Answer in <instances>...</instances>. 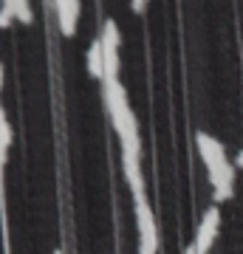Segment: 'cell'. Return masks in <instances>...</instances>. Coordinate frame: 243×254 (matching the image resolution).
<instances>
[{
  "instance_id": "1",
  "label": "cell",
  "mask_w": 243,
  "mask_h": 254,
  "mask_svg": "<svg viewBox=\"0 0 243 254\" xmlns=\"http://www.w3.org/2000/svg\"><path fill=\"white\" fill-rule=\"evenodd\" d=\"M102 96H105V108H108L110 125L116 130L119 141H122V153L125 155H142V141H139V125L130 105H127V93L119 79H105L102 82Z\"/></svg>"
},
{
  "instance_id": "2",
  "label": "cell",
  "mask_w": 243,
  "mask_h": 254,
  "mask_svg": "<svg viewBox=\"0 0 243 254\" xmlns=\"http://www.w3.org/2000/svg\"><path fill=\"white\" fill-rule=\"evenodd\" d=\"M195 144H198V153L207 164V173H209V184H212V190H215V198L218 200H229L232 195V187H235V167L229 164L226 158V150L224 144L212 138L209 133L198 130L195 133Z\"/></svg>"
},
{
  "instance_id": "3",
  "label": "cell",
  "mask_w": 243,
  "mask_h": 254,
  "mask_svg": "<svg viewBox=\"0 0 243 254\" xmlns=\"http://www.w3.org/2000/svg\"><path fill=\"white\" fill-rule=\"evenodd\" d=\"M136 226H139V254H159V229L147 198L136 200Z\"/></svg>"
},
{
  "instance_id": "4",
  "label": "cell",
  "mask_w": 243,
  "mask_h": 254,
  "mask_svg": "<svg viewBox=\"0 0 243 254\" xmlns=\"http://www.w3.org/2000/svg\"><path fill=\"white\" fill-rule=\"evenodd\" d=\"M218 226H221V212L212 206L204 212V220H201L198 232H195V240H192L195 254H209V249H212V243L218 237Z\"/></svg>"
},
{
  "instance_id": "5",
  "label": "cell",
  "mask_w": 243,
  "mask_h": 254,
  "mask_svg": "<svg viewBox=\"0 0 243 254\" xmlns=\"http://www.w3.org/2000/svg\"><path fill=\"white\" fill-rule=\"evenodd\" d=\"M80 3L77 0H57L54 11H57V23H60V31L65 37L77 34V23H80Z\"/></svg>"
},
{
  "instance_id": "6",
  "label": "cell",
  "mask_w": 243,
  "mask_h": 254,
  "mask_svg": "<svg viewBox=\"0 0 243 254\" xmlns=\"http://www.w3.org/2000/svg\"><path fill=\"white\" fill-rule=\"evenodd\" d=\"M142 155H125L122 153V170H125V178H127V187L133 192V198H147L144 195V175H142V164H139Z\"/></svg>"
},
{
  "instance_id": "7",
  "label": "cell",
  "mask_w": 243,
  "mask_h": 254,
  "mask_svg": "<svg viewBox=\"0 0 243 254\" xmlns=\"http://www.w3.org/2000/svg\"><path fill=\"white\" fill-rule=\"evenodd\" d=\"M88 73L93 79H105V51H102L99 37H96L88 48Z\"/></svg>"
},
{
  "instance_id": "8",
  "label": "cell",
  "mask_w": 243,
  "mask_h": 254,
  "mask_svg": "<svg viewBox=\"0 0 243 254\" xmlns=\"http://www.w3.org/2000/svg\"><path fill=\"white\" fill-rule=\"evenodd\" d=\"M3 9L9 11L11 17H17L20 23H31V9H28V3L26 0H9V3H3Z\"/></svg>"
},
{
  "instance_id": "9",
  "label": "cell",
  "mask_w": 243,
  "mask_h": 254,
  "mask_svg": "<svg viewBox=\"0 0 243 254\" xmlns=\"http://www.w3.org/2000/svg\"><path fill=\"white\" fill-rule=\"evenodd\" d=\"M0 144H3V150H9V144H11V127H9V122H6L3 108H0Z\"/></svg>"
},
{
  "instance_id": "10",
  "label": "cell",
  "mask_w": 243,
  "mask_h": 254,
  "mask_svg": "<svg viewBox=\"0 0 243 254\" xmlns=\"http://www.w3.org/2000/svg\"><path fill=\"white\" fill-rule=\"evenodd\" d=\"M11 20H14V17H11L9 11H6V9H3V6H0V28H6V26H11Z\"/></svg>"
},
{
  "instance_id": "11",
  "label": "cell",
  "mask_w": 243,
  "mask_h": 254,
  "mask_svg": "<svg viewBox=\"0 0 243 254\" xmlns=\"http://www.w3.org/2000/svg\"><path fill=\"white\" fill-rule=\"evenodd\" d=\"M133 11H139V14H142V11H147V3H142V0H136V3H133Z\"/></svg>"
},
{
  "instance_id": "12",
  "label": "cell",
  "mask_w": 243,
  "mask_h": 254,
  "mask_svg": "<svg viewBox=\"0 0 243 254\" xmlns=\"http://www.w3.org/2000/svg\"><path fill=\"white\" fill-rule=\"evenodd\" d=\"M184 254H195V246L189 243V249H184Z\"/></svg>"
},
{
  "instance_id": "13",
  "label": "cell",
  "mask_w": 243,
  "mask_h": 254,
  "mask_svg": "<svg viewBox=\"0 0 243 254\" xmlns=\"http://www.w3.org/2000/svg\"><path fill=\"white\" fill-rule=\"evenodd\" d=\"M54 254H63V252H54Z\"/></svg>"
}]
</instances>
